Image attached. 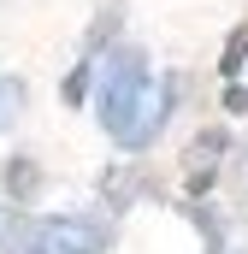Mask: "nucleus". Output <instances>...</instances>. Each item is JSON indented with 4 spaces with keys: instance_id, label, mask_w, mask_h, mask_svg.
I'll list each match as a JSON object with an SVG mask.
<instances>
[{
    "instance_id": "nucleus-1",
    "label": "nucleus",
    "mask_w": 248,
    "mask_h": 254,
    "mask_svg": "<svg viewBox=\"0 0 248 254\" xmlns=\"http://www.w3.org/2000/svg\"><path fill=\"white\" fill-rule=\"evenodd\" d=\"M172 113V89L166 77L148 65L142 48H113L95 71V119L119 148H148Z\"/></svg>"
},
{
    "instance_id": "nucleus-2",
    "label": "nucleus",
    "mask_w": 248,
    "mask_h": 254,
    "mask_svg": "<svg viewBox=\"0 0 248 254\" xmlns=\"http://www.w3.org/2000/svg\"><path fill=\"white\" fill-rule=\"evenodd\" d=\"M107 249V225L77 219V213H18L0 225V254H101Z\"/></svg>"
},
{
    "instance_id": "nucleus-3",
    "label": "nucleus",
    "mask_w": 248,
    "mask_h": 254,
    "mask_svg": "<svg viewBox=\"0 0 248 254\" xmlns=\"http://www.w3.org/2000/svg\"><path fill=\"white\" fill-rule=\"evenodd\" d=\"M24 119V77H6L0 71V136Z\"/></svg>"
}]
</instances>
